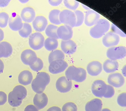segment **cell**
<instances>
[{
    "label": "cell",
    "mask_w": 126,
    "mask_h": 111,
    "mask_svg": "<svg viewBox=\"0 0 126 111\" xmlns=\"http://www.w3.org/2000/svg\"><path fill=\"white\" fill-rule=\"evenodd\" d=\"M27 91L23 86L17 85L14 88L8 95V102L10 105L13 107L20 106L23 100L27 95Z\"/></svg>",
    "instance_id": "cell-1"
},
{
    "label": "cell",
    "mask_w": 126,
    "mask_h": 111,
    "mask_svg": "<svg viewBox=\"0 0 126 111\" xmlns=\"http://www.w3.org/2000/svg\"><path fill=\"white\" fill-rule=\"evenodd\" d=\"M50 77L48 74L44 72L38 73L35 78L32 81V89L37 93H42L47 85L50 82Z\"/></svg>",
    "instance_id": "cell-2"
},
{
    "label": "cell",
    "mask_w": 126,
    "mask_h": 111,
    "mask_svg": "<svg viewBox=\"0 0 126 111\" xmlns=\"http://www.w3.org/2000/svg\"><path fill=\"white\" fill-rule=\"evenodd\" d=\"M110 27V22L108 20L104 19H100L95 25L90 29V35L94 39H99L109 31Z\"/></svg>",
    "instance_id": "cell-3"
},
{
    "label": "cell",
    "mask_w": 126,
    "mask_h": 111,
    "mask_svg": "<svg viewBox=\"0 0 126 111\" xmlns=\"http://www.w3.org/2000/svg\"><path fill=\"white\" fill-rule=\"evenodd\" d=\"M86 71L82 68L70 66L65 72L67 79L70 81H74L77 82H81L86 78Z\"/></svg>",
    "instance_id": "cell-4"
},
{
    "label": "cell",
    "mask_w": 126,
    "mask_h": 111,
    "mask_svg": "<svg viewBox=\"0 0 126 111\" xmlns=\"http://www.w3.org/2000/svg\"><path fill=\"white\" fill-rule=\"evenodd\" d=\"M59 20L61 23L72 28L75 27L76 25V20L75 13L70 10H65L61 12Z\"/></svg>",
    "instance_id": "cell-5"
},
{
    "label": "cell",
    "mask_w": 126,
    "mask_h": 111,
    "mask_svg": "<svg viewBox=\"0 0 126 111\" xmlns=\"http://www.w3.org/2000/svg\"><path fill=\"white\" fill-rule=\"evenodd\" d=\"M107 58L110 60L116 61L124 59L126 56V48L125 46L112 47L107 50Z\"/></svg>",
    "instance_id": "cell-6"
},
{
    "label": "cell",
    "mask_w": 126,
    "mask_h": 111,
    "mask_svg": "<svg viewBox=\"0 0 126 111\" xmlns=\"http://www.w3.org/2000/svg\"><path fill=\"white\" fill-rule=\"evenodd\" d=\"M29 44L33 50H38L44 46L45 38L39 32H35L30 35L29 38Z\"/></svg>",
    "instance_id": "cell-7"
},
{
    "label": "cell",
    "mask_w": 126,
    "mask_h": 111,
    "mask_svg": "<svg viewBox=\"0 0 126 111\" xmlns=\"http://www.w3.org/2000/svg\"><path fill=\"white\" fill-rule=\"evenodd\" d=\"M107 85L102 80H96L92 86L93 94L96 97L100 98L103 97L107 90Z\"/></svg>",
    "instance_id": "cell-8"
},
{
    "label": "cell",
    "mask_w": 126,
    "mask_h": 111,
    "mask_svg": "<svg viewBox=\"0 0 126 111\" xmlns=\"http://www.w3.org/2000/svg\"><path fill=\"white\" fill-rule=\"evenodd\" d=\"M68 66L67 63L64 60H56L50 63L49 71L52 74H57L64 71Z\"/></svg>",
    "instance_id": "cell-9"
},
{
    "label": "cell",
    "mask_w": 126,
    "mask_h": 111,
    "mask_svg": "<svg viewBox=\"0 0 126 111\" xmlns=\"http://www.w3.org/2000/svg\"><path fill=\"white\" fill-rule=\"evenodd\" d=\"M72 86V82L68 80L65 76L60 77L56 82V87L58 91L63 93L68 92Z\"/></svg>",
    "instance_id": "cell-10"
},
{
    "label": "cell",
    "mask_w": 126,
    "mask_h": 111,
    "mask_svg": "<svg viewBox=\"0 0 126 111\" xmlns=\"http://www.w3.org/2000/svg\"><path fill=\"white\" fill-rule=\"evenodd\" d=\"M120 41V38L119 35L113 32L107 33L103 38L102 42L104 46L110 48L116 46Z\"/></svg>",
    "instance_id": "cell-11"
},
{
    "label": "cell",
    "mask_w": 126,
    "mask_h": 111,
    "mask_svg": "<svg viewBox=\"0 0 126 111\" xmlns=\"http://www.w3.org/2000/svg\"><path fill=\"white\" fill-rule=\"evenodd\" d=\"M21 58L23 63L29 66L35 62L37 59L35 52L30 49H27L23 51L21 54Z\"/></svg>",
    "instance_id": "cell-12"
},
{
    "label": "cell",
    "mask_w": 126,
    "mask_h": 111,
    "mask_svg": "<svg viewBox=\"0 0 126 111\" xmlns=\"http://www.w3.org/2000/svg\"><path fill=\"white\" fill-rule=\"evenodd\" d=\"M57 33L59 39L64 41L70 40L73 35L72 28L66 25H62L59 27Z\"/></svg>",
    "instance_id": "cell-13"
},
{
    "label": "cell",
    "mask_w": 126,
    "mask_h": 111,
    "mask_svg": "<svg viewBox=\"0 0 126 111\" xmlns=\"http://www.w3.org/2000/svg\"><path fill=\"white\" fill-rule=\"evenodd\" d=\"M125 79L119 73L111 74L108 78V82L110 85L118 88L122 86L125 83Z\"/></svg>",
    "instance_id": "cell-14"
},
{
    "label": "cell",
    "mask_w": 126,
    "mask_h": 111,
    "mask_svg": "<svg viewBox=\"0 0 126 111\" xmlns=\"http://www.w3.org/2000/svg\"><path fill=\"white\" fill-rule=\"evenodd\" d=\"M100 16L97 12L91 10L85 13L84 17V23L87 26H92L95 25L100 20Z\"/></svg>",
    "instance_id": "cell-15"
},
{
    "label": "cell",
    "mask_w": 126,
    "mask_h": 111,
    "mask_svg": "<svg viewBox=\"0 0 126 111\" xmlns=\"http://www.w3.org/2000/svg\"><path fill=\"white\" fill-rule=\"evenodd\" d=\"M48 99L46 94L44 93L36 94L33 99V103L35 107L38 110H41L47 106Z\"/></svg>",
    "instance_id": "cell-16"
},
{
    "label": "cell",
    "mask_w": 126,
    "mask_h": 111,
    "mask_svg": "<svg viewBox=\"0 0 126 111\" xmlns=\"http://www.w3.org/2000/svg\"><path fill=\"white\" fill-rule=\"evenodd\" d=\"M61 46L63 52L69 55L74 54L77 49L76 43L71 40L62 41Z\"/></svg>",
    "instance_id": "cell-17"
},
{
    "label": "cell",
    "mask_w": 126,
    "mask_h": 111,
    "mask_svg": "<svg viewBox=\"0 0 126 111\" xmlns=\"http://www.w3.org/2000/svg\"><path fill=\"white\" fill-rule=\"evenodd\" d=\"M88 73L92 76H96L102 71V65L100 62L94 61L88 64L87 66Z\"/></svg>",
    "instance_id": "cell-18"
},
{
    "label": "cell",
    "mask_w": 126,
    "mask_h": 111,
    "mask_svg": "<svg viewBox=\"0 0 126 111\" xmlns=\"http://www.w3.org/2000/svg\"><path fill=\"white\" fill-rule=\"evenodd\" d=\"M34 29L36 31L42 32L45 30L48 24L46 18L42 16L36 17L32 23Z\"/></svg>",
    "instance_id": "cell-19"
},
{
    "label": "cell",
    "mask_w": 126,
    "mask_h": 111,
    "mask_svg": "<svg viewBox=\"0 0 126 111\" xmlns=\"http://www.w3.org/2000/svg\"><path fill=\"white\" fill-rule=\"evenodd\" d=\"M9 24L10 29L14 31L20 30L23 26L22 19L18 15H12L9 19Z\"/></svg>",
    "instance_id": "cell-20"
},
{
    "label": "cell",
    "mask_w": 126,
    "mask_h": 111,
    "mask_svg": "<svg viewBox=\"0 0 126 111\" xmlns=\"http://www.w3.org/2000/svg\"><path fill=\"white\" fill-rule=\"evenodd\" d=\"M21 15V18L23 21L30 23L35 19V12L33 8L31 7H26L22 10Z\"/></svg>",
    "instance_id": "cell-21"
},
{
    "label": "cell",
    "mask_w": 126,
    "mask_h": 111,
    "mask_svg": "<svg viewBox=\"0 0 126 111\" xmlns=\"http://www.w3.org/2000/svg\"><path fill=\"white\" fill-rule=\"evenodd\" d=\"M102 106V102L101 100L94 99L86 104L85 111H101Z\"/></svg>",
    "instance_id": "cell-22"
},
{
    "label": "cell",
    "mask_w": 126,
    "mask_h": 111,
    "mask_svg": "<svg viewBox=\"0 0 126 111\" xmlns=\"http://www.w3.org/2000/svg\"><path fill=\"white\" fill-rule=\"evenodd\" d=\"M33 79L32 73L27 70L22 71L18 76V81L19 83L25 86L30 84Z\"/></svg>",
    "instance_id": "cell-23"
},
{
    "label": "cell",
    "mask_w": 126,
    "mask_h": 111,
    "mask_svg": "<svg viewBox=\"0 0 126 111\" xmlns=\"http://www.w3.org/2000/svg\"><path fill=\"white\" fill-rule=\"evenodd\" d=\"M119 65L117 61L110 60H106L104 63L103 68L107 73L114 72L118 70Z\"/></svg>",
    "instance_id": "cell-24"
},
{
    "label": "cell",
    "mask_w": 126,
    "mask_h": 111,
    "mask_svg": "<svg viewBox=\"0 0 126 111\" xmlns=\"http://www.w3.org/2000/svg\"><path fill=\"white\" fill-rule=\"evenodd\" d=\"M44 45L47 50L51 51L57 48L59 45L57 39L49 38L45 40Z\"/></svg>",
    "instance_id": "cell-25"
},
{
    "label": "cell",
    "mask_w": 126,
    "mask_h": 111,
    "mask_svg": "<svg viewBox=\"0 0 126 111\" xmlns=\"http://www.w3.org/2000/svg\"><path fill=\"white\" fill-rule=\"evenodd\" d=\"M64 53L60 50H57L51 52L48 56V61L49 63L56 60H63L65 59Z\"/></svg>",
    "instance_id": "cell-26"
},
{
    "label": "cell",
    "mask_w": 126,
    "mask_h": 111,
    "mask_svg": "<svg viewBox=\"0 0 126 111\" xmlns=\"http://www.w3.org/2000/svg\"><path fill=\"white\" fill-rule=\"evenodd\" d=\"M60 12V10L56 9L52 10L50 12L48 18L50 22L56 25H60L61 24L59 20Z\"/></svg>",
    "instance_id": "cell-27"
},
{
    "label": "cell",
    "mask_w": 126,
    "mask_h": 111,
    "mask_svg": "<svg viewBox=\"0 0 126 111\" xmlns=\"http://www.w3.org/2000/svg\"><path fill=\"white\" fill-rule=\"evenodd\" d=\"M58 27L52 24H49L46 29L45 32L47 36L49 38L56 39H59L57 33Z\"/></svg>",
    "instance_id": "cell-28"
},
{
    "label": "cell",
    "mask_w": 126,
    "mask_h": 111,
    "mask_svg": "<svg viewBox=\"0 0 126 111\" xmlns=\"http://www.w3.org/2000/svg\"><path fill=\"white\" fill-rule=\"evenodd\" d=\"M32 32V27L30 24L26 23L23 24L22 28L19 31L20 36L24 38L29 37Z\"/></svg>",
    "instance_id": "cell-29"
},
{
    "label": "cell",
    "mask_w": 126,
    "mask_h": 111,
    "mask_svg": "<svg viewBox=\"0 0 126 111\" xmlns=\"http://www.w3.org/2000/svg\"><path fill=\"white\" fill-rule=\"evenodd\" d=\"M76 17V24L75 27H79L82 24L84 20V16L83 13L79 10L74 11Z\"/></svg>",
    "instance_id": "cell-30"
},
{
    "label": "cell",
    "mask_w": 126,
    "mask_h": 111,
    "mask_svg": "<svg viewBox=\"0 0 126 111\" xmlns=\"http://www.w3.org/2000/svg\"><path fill=\"white\" fill-rule=\"evenodd\" d=\"M29 66L31 70L33 71L38 72L41 71L43 69L44 67V63L41 59L37 58L36 61L32 65Z\"/></svg>",
    "instance_id": "cell-31"
},
{
    "label": "cell",
    "mask_w": 126,
    "mask_h": 111,
    "mask_svg": "<svg viewBox=\"0 0 126 111\" xmlns=\"http://www.w3.org/2000/svg\"><path fill=\"white\" fill-rule=\"evenodd\" d=\"M64 3L66 8L73 10H75L78 9L79 5V2L75 0H65L64 1Z\"/></svg>",
    "instance_id": "cell-32"
},
{
    "label": "cell",
    "mask_w": 126,
    "mask_h": 111,
    "mask_svg": "<svg viewBox=\"0 0 126 111\" xmlns=\"http://www.w3.org/2000/svg\"><path fill=\"white\" fill-rule=\"evenodd\" d=\"M9 15L5 12L0 13V27L5 28L8 24Z\"/></svg>",
    "instance_id": "cell-33"
},
{
    "label": "cell",
    "mask_w": 126,
    "mask_h": 111,
    "mask_svg": "<svg viewBox=\"0 0 126 111\" xmlns=\"http://www.w3.org/2000/svg\"><path fill=\"white\" fill-rule=\"evenodd\" d=\"M62 111H77L78 107L73 102L66 103L64 104L62 108Z\"/></svg>",
    "instance_id": "cell-34"
},
{
    "label": "cell",
    "mask_w": 126,
    "mask_h": 111,
    "mask_svg": "<svg viewBox=\"0 0 126 111\" xmlns=\"http://www.w3.org/2000/svg\"><path fill=\"white\" fill-rule=\"evenodd\" d=\"M118 103L122 107L126 106V93H123L118 96L117 99Z\"/></svg>",
    "instance_id": "cell-35"
},
{
    "label": "cell",
    "mask_w": 126,
    "mask_h": 111,
    "mask_svg": "<svg viewBox=\"0 0 126 111\" xmlns=\"http://www.w3.org/2000/svg\"><path fill=\"white\" fill-rule=\"evenodd\" d=\"M4 45L6 50V55L5 58H8L12 55L13 53V48L12 45L6 41L1 42Z\"/></svg>",
    "instance_id": "cell-36"
},
{
    "label": "cell",
    "mask_w": 126,
    "mask_h": 111,
    "mask_svg": "<svg viewBox=\"0 0 126 111\" xmlns=\"http://www.w3.org/2000/svg\"><path fill=\"white\" fill-rule=\"evenodd\" d=\"M115 93V90L113 87L111 85H107V90L103 97L106 98H110L112 97Z\"/></svg>",
    "instance_id": "cell-37"
},
{
    "label": "cell",
    "mask_w": 126,
    "mask_h": 111,
    "mask_svg": "<svg viewBox=\"0 0 126 111\" xmlns=\"http://www.w3.org/2000/svg\"><path fill=\"white\" fill-rule=\"evenodd\" d=\"M111 30L113 31V32L117 35L122 37H125L126 36V34L124 32L122 31L114 24H112L111 25Z\"/></svg>",
    "instance_id": "cell-38"
},
{
    "label": "cell",
    "mask_w": 126,
    "mask_h": 111,
    "mask_svg": "<svg viewBox=\"0 0 126 111\" xmlns=\"http://www.w3.org/2000/svg\"><path fill=\"white\" fill-rule=\"evenodd\" d=\"M7 101L6 94L3 91H0V106L5 104Z\"/></svg>",
    "instance_id": "cell-39"
},
{
    "label": "cell",
    "mask_w": 126,
    "mask_h": 111,
    "mask_svg": "<svg viewBox=\"0 0 126 111\" xmlns=\"http://www.w3.org/2000/svg\"><path fill=\"white\" fill-rule=\"evenodd\" d=\"M6 55V50L3 44L0 43V58H5Z\"/></svg>",
    "instance_id": "cell-40"
},
{
    "label": "cell",
    "mask_w": 126,
    "mask_h": 111,
    "mask_svg": "<svg viewBox=\"0 0 126 111\" xmlns=\"http://www.w3.org/2000/svg\"><path fill=\"white\" fill-rule=\"evenodd\" d=\"M49 3L51 6H58L60 5L62 2V0H49L48 1Z\"/></svg>",
    "instance_id": "cell-41"
},
{
    "label": "cell",
    "mask_w": 126,
    "mask_h": 111,
    "mask_svg": "<svg viewBox=\"0 0 126 111\" xmlns=\"http://www.w3.org/2000/svg\"><path fill=\"white\" fill-rule=\"evenodd\" d=\"M24 111H38V110L34 105H29L26 107Z\"/></svg>",
    "instance_id": "cell-42"
},
{
    "label": "cell",
    "mask_w": 126,
    "mask_h": 111,
    "mask_svg": "<svg viewBox=\"0 0 126 111\" xmlns=\"http://www.w3.org/2000/svg\"><path fill=\"white\" fill-rule=\"evenodd\" d=\"M11 1L10 0H0V7L4 8L8 6Z\"/></svg>",
    "instance_id": "cell-43"
},
{
    "label": "cell",
    "mask_w": 126,
    "mask_h": 111,
    "mask_svg": "<svg viewBox=\"0 0 126 111\" xmlns=\"http://www.w3.org/2000/svg\"><path fill=\"white\" fill-rule=\"evenodd\" d=\"M47 111H62L61 109L57 106H53L50 107Z\"/></svg>",
    "instance_id": "cell-44"
},
{
    "label": "cell",
    "mask_w": 126,
    "mask_h": 111,
    "mask_svg": "<svg viewBox=\"0 0 126 111\" xmlns=\"http://www.w3.org/2000/svg\"><path fill=\"white\" fill-rule=\"evenodd\" d=\"M4 69V64L1 60H0V74L2 73Z\"/></svg>",
    "instance_id": "cell-45"
},
{
    "label": "cell",
    "mask_w": 126,
    "mask_h": 111,
    "mask_svg": "<svg viewBox=\"0 0 126 111\" xmlns=\"http://www.w3.org/2000/svg\"><path fill=\"white\" fill-rule=\"evenodd\" d=\"M4 38V33L3 31L0 29V42L3 40Z\"/></svg>",
    "instance_id": "cell-46"
},
{
    "label": "cell",
    "mask_w": 126,
    "mask_h": 111,
    "mask_svg": "<svg viewBox=\"0 0 126 111\" xmlns=\"http://www.w3.org/2000/svg\"><path fill=\"white\" fill-rule=\"evenodd\" d=\"M81 5L82 6V8H83L84 10H87V11L91 10V9L90 8H89V7H87V6H86V5H84V4H81Z\"/></svg>",
    "instance_id": "cell-47"
},
{
    "label": "cell",
    "mask_w": 126,
    "mask_h": 111,
    "mask_svg": "<svg viewBox=\"0 0 126 111\" xmlns=\"http://www.w3.org/2000/svg\"><path fill=\"white\" fill-rule=\"evenodd\" d=\"M101 111H111V110H110L109 109H103Z\"/></svg>",
    "instance_id": "cell-48"
}]
</instances>
